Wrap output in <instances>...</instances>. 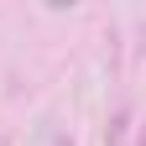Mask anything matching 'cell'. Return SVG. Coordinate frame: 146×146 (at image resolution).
I'll return each mask as SVG.
<instances>
[{
    "instance_id": "obj_1",
    "label": "cell",
    "mask_w": 146,
    "mask_h": 146,
    "mask_svg": "<svg viewBox=\"0 0 146 146\" xmlns=\"http://www.w3.org/2000/svg\"><path fill=\"white\" fill-rule=\"evenodd\" d=\"M131 115H136L131 99H120V104H115V115H110V125H104V146H120L125 136H131Z\"/></svg>"
},
{
    "instance_id": "obj_2",
    "label": "cell",
    "mask_w": 146,
    "mask_h": 146,
    "mask_svg": "<svg viewBox=\"0 0 146 146\" xmlns=\"http://www.w3.org/2000/svg\"><path fill=\"white\" fill-rule=\"evenodd\" d=\"M52 146H73V136H58V141H52Z\"/></svg>"
},
{
    "instance_id": "obj_3",
    "label": "cell",
    "mask_w": 146,
    "mask_h": 146,
    "mask_svg": "<svg viewBox=\"0 0 146 146\" xmlns=\"http://www.w3.org/2000/svg\"><path fill=\"white\" fill-rule=\"evenodd\" d=\"M136 146H146V125H141V136H136Z\"/></svg>"
}]
</instances>
